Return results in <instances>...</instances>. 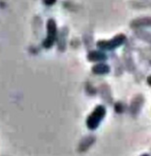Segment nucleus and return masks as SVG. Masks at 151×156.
<instances>
[{"instance_id": "20e7f679", "label": "nucleus", "mask_w": 151, "mask_h": 156, "mask_svg": "<svg viewBox=\"0 0 151 156\" xmlns=\"http://www.w3.org/2000/svg\"><path fill=\"white\" fill-rule=\"evenodd\" d=\"M106 58V55L100 51H91L89 54V59L90 61H101Z\"/></svg>"}, {"instance_id": "7ed1b4c3", "label": "nucleus", "mask_w": 151, "mask_h": 156, "mask_svg": "<svg viewBox=\"0 0 151 156\" xmlns=\"http://www.w3.org/2000/svg\"><path fill=\"white\" fill-rule=\"evenodd\" d=\"M47 31H48V35L43 42V45L45 48H50L53 44L55 36H56V24H55V21L52 19L48 20Z\"/></svg>"}, {"instance_id": "39448f33", "label": "nucleus", "mask_w": 151, "mask_h": 156, "mask_svg": "<svg viewBox=\"0 0 151 156\" xmlns=\"http://www.w3.org/2000/svg\"><path fill=\"white\" fill-rule=\"evenodd\" d=\"M93 72L96 73H106L109 72V66L108 65H105V64H98L96 66H94L93 68Z\"/></svg>"}, {"instance_id": "f257e3e1", "label": "nucleus", "mask_w": 151, "mask_h": 156, "mask_svg": "<svg viewBox=\"0 0 151 156\" xmlns=\"http://www.w3.org/2000/svg\"><path fill=\"white\" fill-rule=\"evenodd\" d=\"M104 115H105V108L102 106L97 107L96 109L92 112V114L88 119V121H87L88 127L91 129H96L99 126L101 119H103Z\"/></svg>"}, {"instance_id": "423d86ee", "label": "nucleus", "mask_w": 151, "mask_h": 156, "mask_svg": "<svg viewBox=\"0 0 151 156\" xmlns=\"http://www.w3.org/2000/svg\"><path fill=\"white\" fill-rule=\"evenodd\" d=\"M44 2H45V4L51 6V5H53L55 2V0H44Z\"/></svg>"}, {"instance_id": "f03ea898", "label": "nucleus", "mask_w": 151, "mask_h": 156, "mask_svg": "<svg viewBox=\"0 0 151 156\" xmlns=\"http://www.w3.org/2000/svg\"><path fill=\"white\" fill-rule=\"evenodd\" d=\"M125 41V36L123 34H119L110 41H101L98 42V47L102 50H112L123 43Z\"/></svg>"}, {"instance_id": "0eeeda50", "label": "nucleus", "mask_w": 151, "mask_h": 156, "mask_svg": "<svg viewBox=\"0 0 151 156\" xmlns=\"http://www.w3.org/2000/svg\"><path fill=\"white\" fill-rule=\"evenodd\" d=\"M143 156H147V155H146V154H145V155H143Z\"/></svg>"}]
</instances>
